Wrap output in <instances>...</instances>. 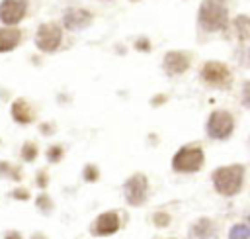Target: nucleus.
Masks as SVG:
<instances>
[{
	"label": "nucleus",
	"mask_w": 250,
	"mask_h": 239,
	"mask_svg": "<svg viewBox=\"0 0 250 239\" xmlns=\"http://www.w3.org/2000/svg\"><path fill=\"white\" fill-rule=\"evenodd\" d=\"M49 182H51V176H49L47 168H39V170L35 172V176H33V184L43 192V190H47Z\"/></svg>",
	"instance_id": "obj_20"
},
{
	"label": "nucleus",
	"mask_w": 250,
	"mask_h": 239,
	"mask_svg": "<svg viewBox=\"0 0 250 239\" xmlns=\"http://www.w3.org/2000/svg\"><path fill=\"white\" fill-rule=\"evenodd\" d=\"M137 49L148 51V49H150V45H148V41H146V39H139V41H137Z\"/></svg>",
	"instance_id": "obj_30"
},
{
	"label": "nucleus",
	"mask_w": 250,
	"mask_h": 239,
	"mask_svg": "<svg viewBox=\"0 0 250 239\" xmlns=\"http://www.w3.org/2000/svg\"><path fill=\"white\" fill-rule=\"evenodd\" d=\"M232 127H234V120L229 112H223V110H217L209 116V121H207V133L215 139H225L232 133Z\"/></svg>",
	"instance_id": "obj_9"
},
{
	"label": "nucleus",
	"mask_w": 250,
	"mask_h": 239,
	"mask_svg": "<svg viewBox=\"0 0 250 239\" xmlns=\"http://www.w3.org/2000/svg\"><path fill=\"white\" fill-rule=\"evenodd\" d=\"M82 178H84L86 182H98V178H100V168H98L96 165H92V163L84 165V168H82Z\"/></svg>",
	"instance_id": "obj_22"
},
{
	"label": "nucleus",
	"mask_w": 250,
	"mask_h": 239,
	"mask_svg": "<svg viewBox=\"0 0 250 239\" xmlns=\"http://www.w3.org/2000/svg\"><path fill=\"white\" fill-rule=\"evenodd\" d=\"M213 237H215V227L209 217L197 219L189 229V239H213Z\"/></svg>",
	"instance_id": "obj_14"
},
{
	"label": "nucleus",
	"mask_w": 250,
	"mask_h": 239,
	"mask_svg": "<svg viewBox=\"0 0 250 239\" xmlns=\"http://www.w3.org/2000/svg\"><path fill=\"white\" fill-rule=\"evenodd\" d=\"M201 78L213 86H227L230 82V72L223 63L209 61L201 67Z\"/></svg>",
	"instance_id": "obj_12"
},
{
	"label": "nucleus",
	"mask_w": 250,
	"mask_h": 239,
	"mask_svg": "<svg viewBox=\"0 0 250 239\" xmlns=\"http://www.w3.org/2000/svg\"><path fill=\"white\" fill-rule=\"evenodd\" d=\"M10 198L16 200V202H29V200H31V190H29L27 186L18 184V186H14V188L10 190Z\"/></svg>",
	"instance_id": "obj_19"
},
{
	"label": "nucleus",
	"mask_w": 250,
	"mask_h": 239,
	"mask_svg": "<svg viewBox=\"0 0 250 239\" xmlns=\"http://www.w3.org/2000/svg\"><path fill=\"white\" fill-rule=\"evenodd\" d=\"M189 67V57L182 51H170L164 57V69L168 74H182Z\"/></svg>",
	"instance_id": "obj_13"
},
{
	"label": "nucleus",
	"mask_w": 250,
	"mask_h": 239,
	"mask_svg": "<svg viewBox=\"0 0 250 239\" xmlns=\"http://www.w3.org/2000/svg\"><path fill=\"white\" fill-rule=\"evenodd\" d=\"M37 131H39L43 137H51V135L57 133V125H55L53 121H41V123L37 125Z\"/></svg>",
	"instance_id": "obj_24"
},
{
	"label": "nucleus",
	"mask_w": 250,
	"mask_h": 239,
	"mask_svg": "<svg viewBox=\"0 0 250 239\" xmlns=\"http://www.w3.org/2000/svg\"><path fill=\"white\" fill-rule=\"evenodd\" d=\"M119 227H121V219H119L117 212H104L92 221L90 235H94V237H109V235L117 233Z\"/></svg>",
	"instance_id": "obj_10"
},
{
	"label": "nucleus",
	"mask_w": 250,
	"mask_h": 239,
	"mask_svg": "<svg viewBox=\"0 0 250 239\" xmlns=\"http://www.w3.org/2000/svg\"><path fill=\"white\" fill-rule=\"evenodd\" d=\"M152 221H154L156 227H168V223H170V215H168L166 212H158V214L152 215Z\"/></svg>",
	"instance_id": "obj_25"
},
{
	"label": "nucleus",
	"mask_w": 250,
	"mask_h": 239,
	"mask_svg": "<svg viewBox=\"0 0 250 239\" xmlns=\"http://www.w3.org/2000/svg\"><path fill=\"white\" fill-rule=\"evenodd\" d=\"M33 43H35L37 51H41L45 55L59 51V47L62 45V25L57 22L39 24V27L35 29V35H33Z\"/></svg>",
	"instance_id": "obj_3"
},
{
	"label": "nucleus",
	"mask_w": 250,
	"mask_h": 239,
	"mask_svg": "<svg viewBox=\"0 0 250 239\" xmlns=\"http://www.w3.org/2000/svg\"><path fill=\"white\" fill-rule=\"evenodd\" d=\"M25 39V31L20 25H0V55L16 51Z\"/></svg>",
	"instance_id": "obj_11"
},
{
	"label": "nucleus",
	"mask_w": 250,
	"mask_h": 239,
	"mask_svg": "<svg viewBox=\"0 0 250 239\" xmlns=\"http://www.w3.org/2000/svg\"><path fill=\"white\" fill-rule=\"evenodd\" d=\"M45 159H47L49 165H59L64 159V147L61 143H51L45 149Z\"/></svg>",
	"instance_id": "obj_17"
},
{
	"label": "nucleus",
	"mask_w": 250,
	"mask_h": 239,
	"mask_svg": "<svg viewBox=\"0 0 250 239\" xmlns=\"http://www.w3.org/2000/svg\"><path fill=\"white\" fill-rule=\"evenodd\" d=\"M29 12V0H0V25H20Z\"/></svg>",
	"instance_id": "obj_4"
},
{
	"label": "nucleus",
	"mask_w": 250,
	"mask_h": 239,
	"mask_svg": "<svg viewBox=\"0 0 250 239\" xmlns=\"http://www.w3.org/2000/svg\"><path fill=\"white\" fill-rule=\"evenodd\" d=\"M234 31H236V37H238L240 41L250 39V18L238 16V18L234 20Z\"/></svg>",
	"instance_id": "obj_18"
},
{
	"label": "nucleus",
	"mask_w": 250,
	"mask_h": 239,
	"mask_svg": "<svg viewBox=\"0 0 250 239\" xmlns=\"http://www.w3.org/2000/svg\"><path fill=\"white\" fill-rule=\"evenodd\" d=\"M244 180V168L240 165L221 167L213 172V186L223 196H234L240 192Z\"/></svg>",
	"instance_id": "obj_1"
},
{
	"label": "nucleus",
	"mask_w": 250,
	"mask_h": 239,
	"mask_svg": "<svg viewBox=\"0 0 250 239\" xmlns=\"http://www.w3.org/2000/svg\"><path fill=\"white\" fill-rule=\"evenodd\" d=\"M10 118H12L14 123L27 127V125L35 123V120H37V110H35V106H33L27 98L16 96V98L10 100Z\"/></svg>",
	"instance_id": "obj_6"
},
{
	"label": "nucleus",
	"mask_w": 250,
	"mask_h": 239,
	"mask_svg": "<svg viewBox=\"0 0 250 239\" xmlns=\"http://www.w3.org/2000/svg\"><path fill=\"white\" fill-rule=\"evenodd\" d=\"M201 165H203V151L199 147H182L172 159V167L178 172H195L201 168Z\"/></svg>",
	"instance_id": "obj_5"
},
{
	"label": "nucleus",
	"mask_w": 250,
	"mask_h": 239,
	"mask_svg": "<svg viewBox=\"0 0 250 239\" xmlns=\"http://www.w3.org/2000/svg\"><path fill=\"white\" fill-rule=\"evenodd\" d=\"M248 223H250V215H248Z\"/></svg>",
	"instance_id": "obj_31"
},
{
	"label": "nucleus",
	"mask_w": 250,
	"mask_h": 239,
	"mask_svg": "<svg viewBox=\"0 0 250 239\" xmlns=\"http://www.w3.org/2000/svg\"><path fill=\"white\" fill-rule=\"evenodd\" d=\"M12 165H14L12 161H8V159H0V178L8 180V174H10Z\"/></svg>",
	"instance_id": "obj_26"
},
{
	"label": "nucleus",
	"mask_w": 250,
	"mask_h": 239,
	"mask_svg": "<svg viewBox=\"0 0 250 239\" xmlns=\"http://www.w3.org/2000/svg\"><path fill=\"white\" fill-rule=\"evenodd\" d=\"M229 22V10L225 0H205L199 6V24L207 31L225 29Z\"/></svg>",
	"instance_id": "obj_2"
},
{
	"label": "nucleus",
	"mask_w": 250,
	"mask_h": 239,
	"mask_svg": "<svg viewBox=\"0 0 250 239\" xmlns=\"http://www.w3.org/2000/svg\"><path fill=\"white\" fill-rule=\"evenodd\" d=\"M94 20V14L86 8H78V6H72V8H66L62 12V29H68V31H80V29H86Z\"/></svg>",
	"instance_id": "obj_8"
},
{
	"label": "nucleus",
	"mask_w": 250,
	"mask_h": 239,
	"mask_svg": "<svg viewBox=\"0 0 250 239\" xmlns=\"http://www.w3.org/2000/svg\"><path fill=\"white\" fill-rule=\"evenodd\" d=\"M33 204H35V210H37L39 214H43V215H49V214H53V210H55V200H53L51 194H47L45 190L39 192V194L33 198Z\"/></svg>",
	"instance_id": "obj_16"
},
{
	"label": "nucleus",
	"mask_w": 250,
	"mask_h": 239,
	"mask_svg": "<svg viewBox=\"0 0 250 239\" xmlns=\"http://www.w3.org/2000/svg\"><path fill=\"white\" fill-rule=\"evenodd\" d=\"M2 239H25V237H23V233L20 229H6L2 233Z\"/></svg>",
	"instance_id": "obj_27"
},
{
	"label": "nucleus",
	"mask_w": 250,
	"mask_h": 239,
	"mask_svg": "<svg viewBox=\"0 0 250 239\" xmlns=\"http://www.w3.org/2000/svg\"><path fill=\"white\" fill-rule=\"evenodd\" d=\"M242 104L250 106V80L244 82V86H242Z\"/></svg>",
	"instance_id": "obj_28"
},
{
	"label": "nucleus",
	"mask_w": 250,
	"mask_h": 239,
	"mask_svg": "<svg viewBox=\"0 0 250 239\" xmlns=\"http://www.w3.org/2000/svg\"><path fill=\"white\" fill-rule=\"evenodd\" d=\"M27 239H49V235H47L45 231H33Z\"/></svg>",
	"instance_id": "obj_29"
},
{
	"label": "nucleus",
	"mask_w": 250,
	"mask_h": 239,
	"mask_svg": "<svg viewBox=\"0 0 250 239\" xmlns=\"http://www.w3.org/2000/svg\"><path fill=\"white\" fill-rule=\"evenodd\" d=\"M229 239H250V227L242 223L232 225L229 231Z\"/></svg>",
	"instance_id": "obj_21"
},
{
	"label": "nucleus",
	"mask_w": 250,
	"mask_h": 239,
	"mask_svg": "<svg viewBox=\"0 0 250 239\" xmlns=\"http://www.w3.org/2000/svg\"><path fill=\"white\" fill-rule=\"evenodd\" d=\"M18 157H20V161L25 163V165L35 163L37 157H39V145H37L35 141H31V139L23 141V143L20 145V153H18Z\"/></svg>",
	"instance_id": "obj_15"
},
{
	"label": "nucleus",
	"mask_w": 250,
	"mask_h": 239,
	"mask_svg": "<svg viewBox=\"0 0 250 239\" xmlns=\"http://www.w3.org/2000/svg\"><path fill=\"white\" fill-rule=\"evenodd\" d=\"M123 192H125V200L131 206H141L146 202V194H148V182L146 176L137 172L133 176H129L123 184Z\"/></svg>",
	"instance_id": "obj_7"
},
{
	"label": "nucleus",
	"mask_w": 250,
	"mask_h": 239,
	"mask_svg": "<svg viewBox=\"0 0 250 239\" xmlns=\"http://www.w3.org/2000/svg\"><path fill=\"white\" fill-rule=\"evenodd\" d=\"M23 176H25V172H23V167L14 163V165H12V168H10L8 180H10V182H16V184H20V182L23 180Z\"/></svg>",
	"instance_id": "obj_23"
}]
</instances>
